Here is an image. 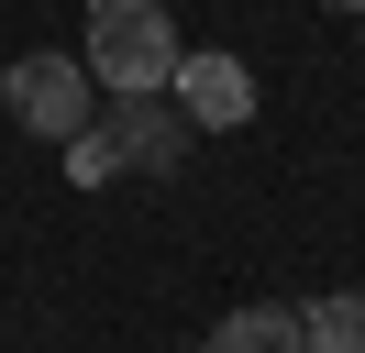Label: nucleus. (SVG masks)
<instances>
[{
	"label": "nucleus",
	"mask_w": 365,
	"mask_h": 353,
	"mask_svg": "<svg viewBox=\"0 0 365 353\" xmlns=\"http://www.w3.org/2000/svg\"><path fill=\"white\" fill-rule=\"evenodd\" d=\"M178 56H188V44H178V11H166V0H100L78 66H89L111 100H144V88L178 78Z\"/></svg>",
	"instance_id": "f257e3e1"
},
{
	"label": "nucleus",
	"mask_w": 365,
	"mask_h": 353,
	"mask_svg": "<svg viewBox=\"0 0 365 353\" xmlns=\"http://www.w3.org/2000/svg\"><path fill=\"white\" fill-rule=\"evenodd\" d=\"M89 66L78 56H11V78H0V100H11V122L23 132H45V144H78V132L100 122V100H89Z\"/></svg>",
	"instance_id": "f03ea898"
},
{
	"label": "nucleus",
	"mask_w": 365,
	"mask_h": 353,
	"mask_svg": "<svg viewBox=\"0 0 365 353\" xmlns=\"http://www.w3.org/2000/svg\"><path fill=\"white\" fill-rule=\"evenodd\" d=\"M188 110L166 100V88H144V100H100V144L122 154V166H144V176H178L188 166Z\"/></svg>",
	"instance_id": "7ed1b4c3"
},
{
	"label": "nucleus",
	"mask_w": 365,
	"mask_h": 353,
	"mask_svg": "<svg viewBox=\"0 0 365 353\" xmlns=\"http://www.w3.org/2000/svg\"><path fill=\"white\" fill-rule=\"evenodd\" d=\"M166 100H178L200 132H244V122H255V66H244V56H178Z\"/></svg>",
	"instance_id": "20e7f679"
},
{
	"label": "nucleus",
	"mask_w": 365,
	"mask_h": 353,
	"mask_svg": "<svg viewBox=\"0 0 365 353\" xmlns=\"http://www.w3.org/2000/svg\"><path fill=\"white\" fill-rule=\"evenodd\" d=\"M200 353H310V342H299V309H277V298H255V309H222Z\"/></svg>",
	"instance_id": "39448f33"
},
{
	"label": "nucleus",
	"mask_w": 365,
	"mask_h": 353,
	"mask_svg": "<svg viewBox=\"0 0 365 353\" xmlns=\"http://www.w3.org/2000/svg\"><path fill=\"white\" fill-rule=\"evenodd\" d=\"M299 342H310V353H365V298H354V287L310 298V309H299Z\"/></svg>",
	"instance_id": "423d86ee"
},
{
	"label": "nucleus",
	"mask_w": 365,
	"mask_h": 353,
	"mask_svg": "<svg viewBox=\"0 0 365 353\" xmlns=\"http://www.w3.org/2000/svg\"><path fill=\"white\" fill-rule=\"evenodd\" d=\"M67 176H78V188H100V176H122V154L100 144V122H89V132H78V144H67Z\"/></svg>",
	"instance_id": "0eeeda50"
},
{
	"label": "nucleus",
	"mask_w": 365,
	"mask_h": 353,
	"mask_svg": "<svg viewBox=\"0 0 365 353\" xmlns=\"http://www.w3.org/2000/svg\"><path fill=\"white\" fill-rule=\"evenodd\" d=\"M332 11H365V0H332Z\"/></svg>",
	"instance_id": "6e6552de"
}]
</instances>
